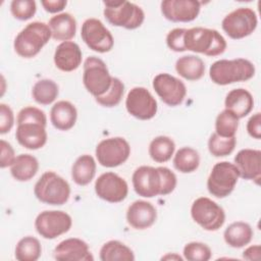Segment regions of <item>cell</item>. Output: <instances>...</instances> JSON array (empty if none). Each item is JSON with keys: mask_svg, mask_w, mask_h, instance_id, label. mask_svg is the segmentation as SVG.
<instances>
[{"mask_svg": "<svg viewBox=\"0 0 261 261\" xmlns=\"http://www.w3.org/2000/svg\"><path fill=\"white\" fill-rule=\"evenodd\" d=\"M54 258L58 261H93L89 245L76 238L60 242L54 249Z\"/></svg>", "mask_w": 261, "mask_h": 261, "instance_id": "ffe728a7", "label": "cell"}, {"mask_svg": "<svg viewBox=\"0 0 261 261\" xmlns=\"http://www.w3.org/2000/svg\"><path fill=\"white\" fill-rule=\"evenodd\" d=\"M239 177V170L233 163L228 161L218 162L212 167L208 176V192L216 198H225L233 191Z\"/></svg>", "mask_w": 261, "mask_h": 261, "instance_id": "ba28073f", "label": "cell"}, {"mask_svg": "<svg viewBox=\"0 0 261 261\" xmlns=\"http://www.w3.org/2000/svg\"><path fill=\"white\" fill-rule=\"evenodd\" d=\"M187 29H173L166 36V44L168 48L174 52L186 51L184 45V37Z\"/></svg>", "mask_w": 261, "mask_h": 261, "instance_id": "60d3db41", "label": "cell"}, {"mask_svg": "<svg viewBox=\"0 0 261 261\" xmlns=\"http://www.w3.org/2000/svg\"><path fill=\"white\" fill-rule=\"evenodd\" d=\"M41 4L47 12L56 13L63 10L67 2L65 0H43Z\"/></svg>", "mask_w": 261, "mask_h": 261, "instance_id": "f6af8a7d", "label": "cell"}, {"mask_svg": "<svg viewBox=\"0 0 261 261\" xmlns=\"http://www.w3.org/2000/svg\"><path fill=\"white\" fill-rule=\"evenodd\" d=\"M52 33V38L56 41H69L75 36L76 20L67 12L52 16L48 22Z\"/></svg>", "mask_w": 261, "mask_h": 261, "instance_id": "d4e9b609", "label": "cell"}, {"mask_svg": "<svg viewBox=\"0 0 261 261\" xmlns=\"http://www.w3.org/2000/svg\"><path fill=\"white\" fill-rule=\"evenodd\" d=\"M0 147H1V155H0V167L5 168L8 166H11L12 163L14 162L16 156L14 154V150L12 146L4 141H0Z\"/></svg>", "mask_w": 261, "mask_h": 261, "instance_id": "7bdbcfd3", "label": "cell"}, {"mask_svg": "<svg viewBox=\"0 0 261 261\" xmlns=\"http://www.w3.org/2000/svg\"><path fill=\"white\" fill-rule=\"evenodd\" d=\"M59 94L57 84L49 79L38 81L32 90L34 100L41 105H49L53 103Z\"/></svg>", "mask_w": 261, "mask_h": 261, "instance_id": "1f68e13d", "label": "cell"}, {"mask_svg": "<svg viewBox=\"0 0 261 261\" xmlns=\"http://www.w3.org/2000/svg\"><path fill=\"white\" fill-rule=\"evenodd\" d=\"M112 79L102 59L96 56H90L85 60L83 83L87 91L95 98L104 95L109 90Z\"/></svg>", "mask_w": 261, "mask_h": 261, "instance_id": "52a82bcc", "label": "cell"}, {"mask_svg": "<svg viewBox=\"0 0 261 261\" xmlns=\"http://www.w3.org/2000/svg\"><path fill=\"white\" fill-rule=\"evenodd\" d=\"M153 89L168 106L174 107L182 103L187 95L186 85L169 73H159L153 80Z\"/></svg>", "mask_w": 261, "mask_h": 261, "instance_id": "9a60e30c", "label": "cell"}, {"mask_svg": "<svg viewBox=\"0 0 261 261\" xmlns=\"http://www.w3.org/2000/svg\"><path fill=\"white\" fill-rule=\"evenodd\" d=\"M201 2L196 0H164L161 2L163 16L173 22H190L197 18Z\"/></svg>", "mask_w": 261, "mask_h": 261, "instance_id": "e0dca14e", "label": "cell"}, {"mask_svg": "<svg viewBox=\"0 0 261 261\" xmlns=\"http://www.w3.org/2000/svg\"><path fill=\"white\" fill-rule=\"evenodd\" d=\"M200 164L199 153L191 147L180 148L174 155L173 166L181 173H191L195 171Z\"/></svg>", "mask_w": 261, "mask_h": 261, "instance_id": "d6a6232c", "label": "cell"}, {"mask_svg": "<svg viewBox=\"0 0 261 261\" xmlns=\"http://www.w3.org/2000/svg\"><path fill=\"white\" fill-rule=\"evenodd\" d=\"M247 132L248 134L256 139L260 140L261 138V114L259 112L255 113L250 117L247 123Z\"/></svg>", "mask_w": 261, "mask_h": 261, "instance_id": "ee69618b", "label": "cell"}, {"mask_svg": "<svg viewBox=\"0 0 261 261\" xmlns=\"http://www.w3.org/2000/svg\"><path fill=\"white\" fill-rule=\"evenodd\" d=\"M96 174V161L88 154L80 156L71 167V177L79 186L89 185Z\"/></svg>", "mask_w": 261, "mask_h": 261, "instance_id": "f1b7e54d", "label": "cell"}, {"mask_svg": "<svg viewBox=\"0 0 261 261\" xmlns=\"http://www.w3.org/2000/svg\"><path fill=\"white\" fill-rule=\"evenodd\" d=\"M95 154L98 162L104 167H116L124 163L130 155L128 142L121 137L102 140L96 147Z\"/></svg>", "mask_w": 261, "mask_h": 261, "instance_id": "8fae6325", "label": "cell"}, {"mask_svg": "<svg viewBox=\"0 0 261 261\" xmlns=\"http://www.w3.org/2000/svg\"><path fill=\"white\" fill-rule=\"evenodd\" d=\"M191 215L196 223L208 231L219 229L225 221L223 208L207 197H200L193 202Z\"/></svg>", "mask_w": 261, "mask_h": 261, "instance_id": "9c48e42d", "label": "cell"}, {"mask_svg": "<svg viewBox=\"0 0 261 261\" xmlns=\"http://www.w3.org/2000/svg\"><path fill=\"white\" fill-rule=\"evenodd\" d=\"M37 10L34 0H13L10 3V11L14 18L18 20H28L32 18Z\"/></svg>", "mask_w": 261, "mask_h": 261, "instance_id": "f35d334b", "label": "cell"}, {"mask_svg": "<svg viewBox=\"0 0 261 261\" xmlns=\"http://www.w3.org/2000/svg\"><path fill=\"white\" fill-rule=\"evenodd\" d=\"M127 112L141 120H149L157 113V101L153 95L143 87L133 88L125 100Z\"/></svg>", "mask_w": 261, "mask_h": 261, "instance_id": "5bb4252c", "label": "cell"}, {"mask_svg": "<svg viewBox=\"0 0 261 261\" xmlns=\"http://www.w3.org/2000/svg\"><path fill=\"white\" fill-rule=\"evenodd\" d=\"M42 254V247L38 239L28 236L18 241L14 255L18 261H36Z\"/></svg>", "mask_w": 261, "mask_h": 261, "instance_id": "836d02e7", "label": "cell"}, {"mask_svg": "<svg viewBox=\"0 0 261 261\" xmlns=\"http://www.w3.org/2000/svg\"><path fill=\"white\" fill-rule=\"evenodd\" d=\"M95 192L97 196L109 203H119L123 201L128 193L127 182L114 172L102 173L95 181Z\"/></svg>", "mask_w": 261, "mask_h": 261, "instance_id": "2e32d148", "label": "cell"}, {"mask_svg": "<svg viewBox=\"0 0 261 261\" xmlns=\"http://www.w3.org/2000/svg\"><path fill=\"white\" fill-rule=\"evenodd\" d=\"M175 70L188 81H198L205 73V63L196 55H185L176 60Z\"/></svg>", "mask_w": 261, "mask_h": 261, "instance_id": "4316f807", "label": "cell"}, {"mask_svg": "<svg viewBox=\"0 0 261 261\" xmlns=\"http://www.w3.org/2000/svg\"><path fill=\"white\" fill-rule=\"evenodd\" d=\"M14 124V115L12 109L4 104H0V134L4 135L12 128Z\"/></svg>", "mask_w": 261, "mask_h": 261, "instance_id": "b9f144b4", "label": "cell"}, {"mask_svg": "<svg viewBox=\"0 0 261 261\" xmlns=\"http://www.w3.org/2000/svg\"><path fill=\"white\" fill-rule=\"evenodd\" d=\"M100 259L102 261H134V252L119 241H109L105 243L100 250Z\"/></svg>", "mask_w": 261, "mask_h": 261, "instance_id": "4dcf8cb0", "label": "cell"}, {"mask_svg": "<svg viewBox=\"0 0 261 261\" xmlns=\"http://www.w3.org/2000/svg\"><path fill=\"white\" fill-rule=\"evenodd\" d=\"M52 37L48 24L33 21L27 24L15 37L13 47L15 52L23 58L35 57Z\"/></svg>", "mask_w": 261, "mask_h": 261, "instance_id": "277c9868", "label": "cell"}, {"mask_svg": "<svg viewBox=\"0 0 261 261\" xmlns=\"http://www.w3.org/2000/svg\"><path fill=\"white\" fill-rule=\"evenodd\" d=\"M234 165L242 178L254 180L257 185L261 178V151L254 149L240 150L234 156Z\"/></svg>", "mask_w": 261, "mask_h": 261, "instance_id": "ac0fdd59", "label": "cell"}, {"mask_svg": "<svg viewBox=\"0 0 261 261\" xmlns=\"http://www.w3.org/2000/svg\"><path fill=\"white\" fill-rule=\"evenodd\" d=\"M72 225L70 215L61 210H45L35 220L37 232L47 240H53L67 232Z\"/></svg>", "mask_w": 261, "mask_h": 261, "instance_id": "7c38bea8", "label": "cell"}, {"mask_svg": "<svg viewBox=\"0 0 261 261\" xmlns=\"http://www.w3.org/2000/svg\"><path fill=\"white\" fill-rule=\"evenodd\" d=\"M225 243L232 248H243L253 238V229L250 224L243 221L230 223L223 232Z\"/></svg>", "mask_w": 261, "mask_h": 261, "instance_id": "484cf974", "label": "cell"}, {"mask_svg": "<svg viewBox=\"0 0 261 261\" xmlns=\"http://www.w3.org/2000/svg\"><path fill=\"white\" fill-rule=\"evenodd\" d=\"M104 16L109 23L126 30H135L141 27L145 19L143 9L135 3L125 0L104 1Z\"/></svg>", "mask_w": 261, "mask_h": 261, "instance_id": "8992f818", "label": "cell"}, {"mask_svg": "<svg viewBox=\"0 0 261 261\" xmlns=\"http://www.w3.org/2000/svg\"><path fill=\"white\" fill-rule=\"evenodd\" d=\"M184 45L186 50L211 57L222 54L226 49V41L218 31L202 27L187 29Z\"/></svg>", "mask_w": 261, "mask_h": 261, "instance_id": "7a4b0ae2", "label": "cell"}, {"mask_svg": "<svg viewBox=\"0 0 261 261\" xmlns=\"http://www.w3.org/2000/svg\"><path fill=\"white\" fill-rule=\"evenodd\" d=\"M39 169L37 158L31 154H20L16 156L10 166V172L13 178L18 181H28L33 178Z\"/></svg>", "mask_w": 261, "mask_h": 261, "instance_id": "83f0119b", "label": "cell"}, {"mask_svg": "<svg viewBox=\"0 0 261 261\" xmlns=\"http://www.w3.org/2000/svg\"><path fill=\"white\" fill-rule=\"evenodd\" d=\"M184 257L189 261H208L212 252L211 249L203 243L191 242L184 247Z\"/></svg>", "mask_w": 261, "mask_h": 261, "instance_id": "74e56055", "label": "cell"}, {"mask_svg": "<svg viewBox=\"0 0 261 261\" xmlns=\"http://www.w3.org/2000/svg\"><path fill=\"white\" fill-rule=\"evenodd\" d=\"M236 144V137L223 138L214 133L208 140V150L215 157H224L232 153Z\"/></svg>", "mask_w": 261, "mask_h": 261, "instance_id": "d590c367", "label": "cell"}, {"mask_svg": "<svg viewBox=\"0 0 261 261\" xmlns=\"http://www.w3.org/2000/svg\"><path fill=\"white\" fill-rule=\"evenodd\" d=\"M76 118V108L69 101H58L51 108L50 120L53 126L59 130H68L73 127Z\"/></svg>", "mask_w": 261, "mask_h": 261, "instance_id": "cb8c5ba5", "label": "cell"}, {"mask_svg": "<svg viewBox=\"0 0 261 261\" xmlns=\"http://www.w3.org/2000/svg\"><path fill=\"white\" fill-rule=\"evenodd\" d=\"M239 127V118L229 110L221 111L215 120V133L223 138L234 137Z\"/></svg>", "mask_w": 261, "mask_h": 261, "instance_id": "e575fe53", "label": "cell"}, {"mask_svg": "<svg viewBox=\"0 0 261 261\" xmlns=\"http://www.w3.org/2000/svg\"><path fill=\"white\" fill-rule=\"evenodd\" d=\"M225 109L232 112L239 119L247 116L254 107V99L249 91L243 88L227 93L224 100Z\"/></svg>", "mask_w": 261, "mask_h": 261, "instance_id": "603a6c76", "label": "cell"}, {"mask_svg": "<svg viewBox=\"0 0 261 261\" xmlns=\"http://www.w3.org/2000/svg\"><path fill=\"white\" fill-rule=\"evenodd\" d=\"M157 219L156 208L150 202L138 200L132 203L126 211V221L135 229H146Z\"/></svg>", "mask_w": 261, "mask_h": 261, "instance_id": "44dd1931", "label": "cell"}, {"mask_svg": "<svg viewBox=\"0 0 261 261\" xmlns=\"http://www.w3.org/2000/svg\"><path fill=\"white\" fill-rule=\"evenodd\" d=\"M82 51L80 46L71 41L60 43L54 53V63L62 71L75 70L82 63Z\"/></svg>", "mask_w": 261, "mask_h": 261, "instance_id": "7402d4cb", "label": "cell"}, {"mask_svg": "<svg viewBox=\"0 0 261 261\" xmlns=\"http://www.w3.org/2000/svg\"><path fill=\"white\" fill-rule=\"evenodd\" d=\"M175 150V144L172 139L166 136L154 138L149 145V155L157 163H164L171 159Z\"/></svg>", "mask_w": 261, "mask_h": 261, "instance_id": "f546056e", "label": "cell"}, {"mask_svg": "<svg viewBox=\"0 0 261 261\" xmlns=\"http://www.w3.org/2000/svg\"><path fill=\"white\" fill-rule=\"evenodd\" d=\"M257 23V15L253 9L240 7L222 19L221 27L229 38L239 40L251 35L256 30Z\"/></svg>", "mask_w": 261, "mask_h": 261, "instance_id": "30bf717a", "label": "cell"}, {"mask_svg": "<svg viewBox=\"0 0 261 261\" xmlns=\"http://www.w3.org/2000/svg\"><path fill=\"white\" fill-rule=\"evenodd\" d=\"M260 257H261V248L259 245L250 246L243 252V258L246 260L258 261L260 260Z\"/></svg>", "mask_w": 261, "mask_h": 261, "instance_id": "bcb514c9", "label": "cell"}, {"mask_svg": "<svg viewBox=\"0 0 261 261\" xmlns=\"http://www.w3.org/2000/svg\"><path fill=\"white\" fill-rule=\"evenodd\" d=\"M135 192L144 198L166 196L176 187V175L169 168L160 166H140L133 173Z\"/></svg>", "mask_w": 261, "mask_h": 261, "instance_id": "6da1fadb", "label": "cell"}, {"mask_svg": "<svg viewBox=\"0 0 261 261\" xmlns=\"http://www.w3.org/2000/svg\"><path fill=\"white\" fill-rule=\"evenodd\" d=\"M15 138L22 147L29 150H38L47 142L46 125L36 121L17 123Z\"/></svg>", "mask_w": 261, "mask_h": 261, "instance_id": "d6986e66", "label": "cell"}, {"mask_svg": "<svg viewBox=\"0 0 261 261\" xmlns=\"http://www.w3.org/2000/svg\"><path fill=\"white\" fill-rule=\"evenodd\" d=\"M124 93V85L123 83L117 79H112V84L109 90L102 96L96 97V101L104 107H114L118 105L122 99Z\"/></svg>", "mask_w": 261, "mask_h": 261, "instance_id": "8d00e7d4", "label": "cell"}, {"mask_svg": "<svg viewBox=\"0 0 261 261\" xmlns=\"http://www.w3.org/2000/svg\"><path fill=\"white\" fill-rule=\"evenodd\" d=\"M81 37L91 50L99 53L109 52L114 45L111 33L97 18H88L84 21L81 29Z\"/></svg>", "mask_w": 261, "mask_h": 261, "instance_id": "4fadbf2b", "label": "cell"}, {"mask_svg": "<svg viewBox=\"0 0 261 261\" xmlns=\"http://www.w3.org/2000/svg\"><path fill=\"white\" fill-rule=\"evenodd\" d=\"M36 198L48 205H63L70 196L69 184L54 171L44 172L34 188Z\"/></svg>", "mask_w": 261, "mask_h": 261, "instance_id": "5b68a950", "label": "cell"}, {"mask_svg": "<svg viewBox=\"0 0 261 261\" xmlns=\"http://www.w3.org/2000/svg\"><path fill=\"white\" fill-rule=\"evenodd\" d=\"M24 121H36L46 125L47 117L43 110L34 106H27L18 112L17 118H16L17 123H21Z\"/></svg>", "mask_w": 261, "mask_h": 261, "instance_id": "ab89813d", "label": "cell"}, {"mask_svg": "<svg viewBox=\"0 0 261 261\" xmlns=\"http://www.w3.org/2000/svg\"><path fill=\"white\" fill-rule=\"evenodd\" d=\"M255 74V66L248 59H220L209 68L211 81L219 86H226L238 82H246Z\"/></svg>", "mask_w": 261, "mask_h": 261, "instance_id": "3957f363", "label": "cell"}]
</instances>
